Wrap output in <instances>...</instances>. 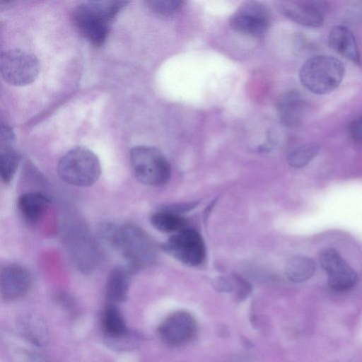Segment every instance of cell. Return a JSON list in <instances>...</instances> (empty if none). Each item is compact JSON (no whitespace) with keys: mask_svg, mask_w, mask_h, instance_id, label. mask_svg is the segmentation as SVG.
<instances>
[{"mask_svg":"<svg viewBox=\"0 0 362 362\" xmlns=\"http://www.w3.org/2000/svg\"><path fill=\"white\" fill-rule=\"evenodd\" d=\"M59 177L76 187H89L97 182L101 174L98 156L90 149L76 146L67 151L57 165Z\"/></svg>","mask_w":362,"mask_h":362,"instance_id":"277c9868","label":"cell"},{"mask_svg":"<svg viewBox=\"0 0 362 362\" xmlns=\"http://www.w3.org/2000/svg\"><path fill=\"white\" fill-rule=\"evenodd\" d=\"M14 141V134L11 127L6 124L1 123L0 146H12Z\"/></svg>","mask_w":362,"mask_h":362,"instance_id":"83f0119b","label":"cell"},{"mask_svg":"<svg viewBox=\"0 0 362 362\" xmlns=\"http://www.w3.org/2000/svg\"><path fill=\"white\" fill-rule=\"evenodd\" d=\"M134 272L128 266L118 265L110 272L106 283V296L112 303L124 301L128 294L130 274Z\"/></svg>","mask_w":362,"mask_h":362,"instance_id":"e0dca14e","label":"cell"},{"mask_svg":"<svg viewBox=\"0 0 362 362\" xmlns=\"http://www.w3.org/2000/svg\"><path fill=\"white\" fill-rule=\"evenodd\" d=\"M146 3L153 12L162 16L173 15L185 4L182 0H150Z\"/></svg>","mask_w":362,"mask_h":362,"instance_id":"cb8c5ba5","label":"cell"},{"mask_svg":"<svg viewBox=\"0 0 362 362\" xmlns=\"http://www.w3.org/2000/svg\"><path fill=\"white\" fill-rule=\"evenodd\" d=\"M320 262L328 274V284L332 289L344 291L354 286L357 274L336 250H323L320 255Z\"/></svg>","mask_w":362,"mask_h":362,"instance_id":"8fae6325","label":"cell"},{"mask_svg":"<svg viewBox=\"0 0 362 362\" xmlns=\"http://www.w3.org/2000/svg\"><path fill=\"white\" fill-rule=\"evenodd\" d=\"M325 3L319 1L288 0L279 1L280 13L291 21L303 26L318 28L322 25Z\"/></svg>","mask_w":362,"mask_h":362,"instance_id":"30bf717a","label":"cell"},{"mask_svg":"<svg viewBox=\"0 0 362 362\" xmlns=\"http://www.w3.org/2000/svg\"><path fill=\"white\" fill-rule=\"evenodd\" d=\"M40 70L38 59L25 50L13 48L1 52L0 73L3 79L15 86L32 83Z\"/></svg>","mask_w":362,"mask_h":362,"instance_id":"8992f818","label":"cell"},{"mask_svg":"<svg viewBox=\"0 0 362 362\" xmlns=\"http://www.w3.org/2000/svg\"><path fill=\"white\" fill-rule=\"evenodd\" d=\"M197 202L171 204L160 206L159 209L166 210L177 214L191 211L197 206Z\"/></svg>","mask_w":362,"mask_h":362,"instance_id":"4316f807","label":"cell"},{"mask_svg":"<svg viewBox=\"0 0 362 362\" xmlns=\"http://www.w3.org/2000/svg\"><path fill=\"white\" fill-rule=\"evenodd\" d=\"M349 135L357 144L362 145V115L354 118L349 124Z\"/></svg>","mask_w":362,"mask_h":362,"instance_id":"484cf974","label":"cell"},{"mask_svg":"<svg viewBox=\"0 0 362 362\" xmlns=\"http://www.w3.org/2000/svg\"><path fill=\"white\" fill-rule=\"evenodd\" d=\"M197 332L194 317L185 310L168 315L160 324L158 334L165 344L178 347L189 343Z\"/></svg>","mask_w":362,"mask_h":362,"instance_id":"9c48e42d","label":"cell"},{"mask_svg":"<svg viewBox=\"0 0 362 362\" xmlns=\"http://www.w3.org/2000/svg\"><path fill=\"white\" fill-rule=\"evenodd\" d=\"M270 16L262 3L247 1L242 4L229 19L230 27L240 33L259 37L267 30Z\"/></svg>","mask_w":362,"mask_h":362,"instance_id":"ba28073f","label":"cell"},{"mask_svg":"<svg viewBox=\"0 0 362 362\" xmlns=\"http://www.w3.org/2000/svg\"><path fill=\"white\" fill-rule=\"evenodd\" d=\"M49 199L40 192H26L18 199L17 206L22 217L28 223L38 221L47 210Z\"/></svg>","mask_w":362,"mask_h":362,"instance_id":"ac0fdd59","label":"cell"},{"mask_svg":"<svg viewBox=\"0 0 362 362\" xmlns=\"http://www.w3.org/2000/svg\"><path fill=\"white\" fill-rule=\"evenodd\" d=\"M315 270V264L312 259L303 255H297L287 262L285 274L291 281L303 282L309 279Z\"/></svg>","mask_w":362,"mask_h":362,"instance_id":"d6986e66","label":"cell"},{"mask_svg":"<svg viewBox=\"0 0 362 362\" xmlns=\"http://www.w3.org/2000/svg\"><path fill=\"white\" fill-rule=\"evenodd\" d=\"M72 232L71 237V250L72 258L79 269L86 272L93 268L97 261V252L92 240L83 231Z\"/></svg>","mask_w":362,"mask_h":362,"instance_id":"9a60e30c","label":"cell"},{"mask_svg":"<svg viewBox=\"0 0 362 362\" xmlns=\"http://www.w3.org/2000/svg\"><path fill=\"white\" fill-rule=\"evenodd\" d=\"M169 255L189 266L202 264L206 249L200 234L192 228H185L172 235L163 245Z\"/></svg>","mask_w":362,"mask_h":362,"instance_id":"52a82bcc","label":"cell"},{"mask_svg":"<svg viewBox=\"0 0 362 362\" xmlns=\"http://www.w3.org/2000/svg\"><path fill=\"white\" fill-rule=\"evenodd\" d=\"M130 162L135 177L142 184L159 186L168 182L170 177V165L156 147L134 146L130 152Z\"/></svg>","mask_w":362,"mask_h":362,"instance_id":"5b68a950","label":"cell"},{"mask_svg":"<svg viewBox=\"0 0 362 362\" xmlns=\"http://www.w3.org/2000/svg\"><path fill=\"white\" fill-rule=\"evenodd\" d=\"M29 362H47L46 359L39 354H33Z\"/></svg>","mask_w":362,"mask_h":362,"instance_id":"f1b7e54d","label":"cell"},{"mask_svg":"<svg viewBox=\"0 0 362 362\" xmlns=\"http://www.w3.org/2000/svg\"><path fill=\"white\" fill-rule=\"evenodd\" d=\"M18 327L22 336L31 344L45 346L49 340V332L45 320L36 314H25L18 320Z\"/></svg>","mask_w":362,"mask_h":362,"instance_id":"2e32d148","label":"cell"},{"mask_svg":"<svg viewBox=\"0 0 362 362\" xmlns=\"http://www.w3.org/2000/svg\"><path fill=\"white\" fill-rule=\"evenodd\" d=\"M328 43L329 47L341 57L355 64H361V54L355 36L346 26H333L328 35Z\"/></svg>","mask_w":362,"mask_h":362,"instance_id":"5bb4252c","label":"cell"},{"mask_svg":"<svg viewBox=\"0 0 362 362\" xmlns=\"http://www.w3.org/2000/svg\"><path fill=\"white\" fill-rule=\"evenodd\" d=\"M127 3L126 1L84 2L74 11V24L92 45L101 46L107 38L112 22Z\"/></svg>","mask_w":362,"mask_h":362,"instance_id":"7a4b0ae2","label":"cell"},{"mask_svg":"<svg viewBox=\"0 0 362 362\" xmlns=\"http://www.w3.org/2000/svg\"><path fill=\"white\" fill-rule=\"evenodd\" d=\"M31 286L28 271L18 264L6 265L0 272V292L6 300H14L25 295Z\"/></svg>","mask_w":362,"mask_h":362,"instance_id":"7c38bea8","label":"cell"},{"mask_svg":"<svg viewBox=\"0 0 362 362\" xmlns=\"http://www.w3.org/2000/svg\"><path fill=\"white\" fill-rule=\"evenodd\" d=\"M102 235L122 253L133 272L151 263L156 257V249L153 243L137 226L132 223L120 227L106 225L102 229Z\"/></svg>","mask_w":362,"mask_h":362,"instance_id":"6da1fadb","label":"cell"},{"mask_svg":"<svg viewBox=\"0 0 362 362\" xmlns=\"http://www.w3.org/2000/svg\"><path fill=\"white\" fill-rule=\"evenodd\" d=\"M320 149V146L317 143L304 144L290 152L287 161L293 168H303L317 155Z\"/></svg>","mask_w":362,"mask_h":362,"instance_id":"603a6c76","label":"cell"},{"mask_svg":"<svg viewBox=\"0 0 362 362\" xmlns=\"http://www.w3.org/2000/svg\"><path fill=\"white\" fill-rule=\"evenodd\" d=\"M231 291L238 300L245 299L251 291L250 284L238 275H230Z\"/></svg>","mask_w":362,"mask_h":362,"instance_id":"d4e9b609","label":"cell"},{"mask_svg":"<svg viewBox=\"0 0 362 362\" xmlns=\"http://www.w3.org/2000/svg\"><path fill=\"white\" fill-rule=\"evenodd\" d=\"M345 74L344 64L337 58L319 54L308 59L299 71L302 86L315 95H325L334 90Z\"/></svg>","mask_w":362,"mask_h":362,"instance_id":"3957f363","label":"cell"},{"mask_svg":"<svg viewBox=\"0 0 362 362\" xmlns=\"http://www.w3.org/2000/svg\"><path fill=\"white\" fill-rule=\"evenodd\" d=\"M308 107L307 99L296 90L283 94L276 103L279 118L287 127H295L300 124Z\"/></svg>","mask_w":362,"mask_h":362,"instance_id":"4fadbf2b","label":"cell"},{"mask_svg":"<svg viewBox=\"0 0 362 362\" xmlns=\"http://www.w3.org/2000/svg\"><path fill=\"white\" fill-rule=\"evenodd\" d=\"M152 226L163 233L178 232L186 228L187 221L179 214L160 209L151 218Z\"/></svg>","mask_w":362,"mask_h":362,"instance_id":"44dd1931","label":"cell"},{"mask_svg":"<svg viewBox=\"0 0 362 362\" xmlns=\"http://www.w3.org/2000/svg\"><path fill=\"white\" fill-rule=\"evenodd\" d=\"M102 327L109 337L120 338L127 332L124 319L120 311L113 305H107L102 313Z\"/></svg>","mask_w":362,"mask_h":362,"instance_id":"ffe728a7","label":"cell"},{"mask_svg":"<svg viewBox=\"0 0 362 362\" xmlns=\"http://www.w3.org/2000/svg\"><path fill=\"white\" fill-rule=\"evenodd\" d=\"M19 163V156L12 146H0V174L4 183L13 179Z\"/></svg>","mask_w":362,"mask_h":362,"instance_id":"7402d4cb","label":"cell"}]
</instances>
